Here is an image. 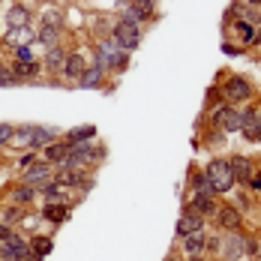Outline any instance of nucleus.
<instances>
[{"label":"nucleus","mask_w":261,"mask_h":261,"mask_svg":"<svg viewBox=\"0 0 261 261\" xmlns=\"http://www.w3.org/2000/svg\"><path fill=\"white\" fill-rule=\"evenodd\" d=\"M207 180L213 183V192L216 195H222V192H228L231 186H234V171H231V159H213L207 165Z\"/></svg>","instance_id":"f257e3e1"},{"label":"nucleus","mask_w":261,"mask_h":261,"mask_svg":"<svg viewBox=\"0 0 261 261\" xmlns=\"http://www.w3.org/2000/svg\"><path fill=\"white\" fill-rule=\"evenodd\" d=\"M210 120L219 126V132H240V126H243V114L234 105H216L210 111Z\"/></svg>","instance_id":"f03ea898"},{"label":"nucleus","mask_w":261,"mask_h":261,"mask_svg":"<svg viewBox=\"0 0 261 261\" xmlns=\"http://www.w3.org/2000/svg\"><path fill=\"white\" fill-rule=\"evenodd\" d=\"M138 39H141L138 24H132V21H126V18L114 27V42H117V48H123V51H135V48H138Z\"/></svg>","instance_id":"7ed1b4c3"},{"label":"nucleus","mask_w":261,"mask_h":261,"mask_svg":"<svg viewBox=\"0 0 261 261\" xmlns=\"http://www.w3.org/2000/svg\"><path fill=\"white\" fill-rule=\"evenodd\" d=\"M228 102H246L249 96H252V87H249V81H243L240 75H231V79L222 84V90H219Z\"/></svg>","instance_id":"20e7f679"},{"label":"nucleus","mask_w":261,"mask_h":261,"mask_svg":"<svg viewBox=\"0 0 261 261\" xmlns=\"http://www.w3.org/2000/svg\"><path fill=\"white\" fill-rule=\"evenodd\" d=\"M27 246L24 243V237H18V234H9L3 243H0V255H3V261H21L27 255Z\"/></svg>","instance_id":"39448f33"},{"label":"nucleus","mask_w":261,"mask_h":261,"mask_svg":"<svg viewBox=\"0 0 261 261\" xmlns=\"http://www.w3.org/2000/svg\"><path fill=\"white\" fill-rule=\"evenodd\" d=\"M201 225H204V216H198L195 210L186 204L183 216L177 219V237H189V234H195V231H201Z\"/></svg>","instance_id":"423d86ee"},{"label":"nucleus","mask_w":261,"mask_h":261,"mask_svg":"<svg viewBox=\"0 0 261 261\" xmlns=\"http://www.w3.org/2000/svg\"><path fill=\"white\" fill-rule=\"evenodd\" d=\"M216 219H219V225H222L225 231H237L240 222H243V213H240L237 207H231V204H222L219 213H216Z\"/></svg>","instance_id":"0eeeda50"},{"label":"nucleus","mask_w":261,"mask_h":261,"mask_svg":"<svg viewBox=\"0 0 261 261\" xmlns=\"http://www.w3.org/2000/svg\"><path fill=\"white\" fill-rule=\"evenodd\" d=\"M240 132L249 138V141H261V114L258 111H243V126H240Z\"/></svg>","instance_id":"6e6552de"},{"label":"nucleus","mask_w":261,"mask_h":261,"mask_svg":"<svg viewBox=\"0 0 261 261\" xmlns=\"http://www.w3.org/2000/svg\"><path fill=\"white\" fill-rule=\"evenodd\" d=\"M69 150H72L69 141H51V144L45 147V162H51V165H63L66 156H69Z\"/></svg>","instance_id":"1a4fd4ad"},{"label":"nucleus","mask_w":261,"mask_h":261,"mask_svg":"<svg viewBox=\"0 0 261 261\" xmlns=\"http://www.w3.org/2000/svg\"><path fill=\"white\" fill-rule=\"evenodd\" d=\"M189 207L195 210L198 216H216L219 213V204H216V195H192V204Z\"/></svg>","instance_id":"9d476101"},{"label":"nucleus","mask_w":261,"mask_h":261,"mask_svg":"<svg viewBox=\"0 0 261 261\" xmlns=\"http://www.w3.org/2000/svg\"><path fill=\"white\" fill-rule=\"evenodd\" d=\"M51 138L54 132L45 126H27V147H48Z\"/></svg>","instance_id":"9b49d317"},{"label":"nucleus","mask_w":261,"mask_h":261,"mask_svg":"<svg viewBox=\"0 0 261 261\" xmlns=\"http://www.w3.org/2000/svg\"><path fill=\"white\" fill-rule=\"evenodd\" d=\"M84 57L81 54H66V63H63V75L69 81H81V75H84Z\"/></svg>","instance_id":"f8f14e48"},{"label":"nucleus","mask_w":261,"mask_h":261,"mask_svg":"<svg viewBox=\"0 0 261 261\" xmlns=\"http://www.w3.org/2000/svg\"><path fill=\"white\" fill-rule=\"evenodd\" d=\"M54 183H57V186H81V183H84V177H81L79 168L60 165V168H57V174H54Z\"/></svg>","instance_id":"ddd939ff"},{"label":"nucleus","mask_w":261,"mask_h":261,"mask_svg":"<svg viewBox=\"0 0 261 261\" xmlns=\"http://www.w3.org/2000/svg\"><path fill=\"white\" fill-rule=\"evenodd\" d=\"M48 174H51V162H33L24 171V183L27 186H30V183H45Z\"/></svg>","instance_id":"4468645a"},{"label":"nucleus","mask_w":261,"mask_h":261,"mask_svg":"<svg viewBox=\"0 0 261 261\" xmlns=\"http://www.w3.org/2000/svg\"><path fill=\"white\" fill-rule=\"evenodd\" d=\"M42 216H45L48 222H66V219H69V204H63V201H48V204L42 207Z\"/></svg>","instance_id":"2eb2a0df"},{"label":"nucleus","mask_w":261,"mask_h":261,"mask_svg":"<svg viewBox=\"0 0 261 261\" xmlns=\"http://www.w3.org/2000/svg\"><path fill=\"white\" fill-rule=\"evenodd\" d=\"M231 171H234V180L249 183V177H252V162L246 156H234L231 159Z\"/></svg>","instance_id":"dca6fc26"},{"label":"nucleus","mask_w":261,"mask_h":261,"mask_svg":"<svg viewBox=\"0 0 261 261\" xmlns=\"http://www.w3.org/2000/svg\"><path fill=\"white\" fill-rule=\"evenodd\" d=\"M30 39H33V30H30V27H15V30L6 33V45H12V48H21Z\"/></svg>","instance_id":"f3484780"},{"label":"nucleus","mask_w":261,"mask_h":261,"mask_svg":"<svg viewBox=\"0 0 261 261\" xmlns=\"http://www.w3.org/2000/svg\"><path fill=\"white\" fill-rule=\"evenodd\" d=\"M6 24H9V30H15V27H27L30 24V12H27L24 6H12L9 15H6Z\"/></svg>","instance_id":"a211bd4d"},{"label":"nucleus","mask_w":261,"mask_h":261,"mask_svg":"<svg viewBox=\"0 0 261 261\" xmlns=\"http://www.w3.org/2000/svg\"><path fill=\"white\" fill-rule=\"evenodd\" d=\"M63 63H66L63 48H60V45H57V48H48V54H45V69H48V72H63Z\"/></svg>","instance_id":"6ab92c4d"},{"label":"nucleus","mask_w":261,"mask_h":261,"mask_svg":"<svg viewBox=\"0 0 261 261\" xmlns=\"http://www.w3.org/2000/svg\"><path fill=\"white\" fill-rule=\"evenodd\" d=\"M36 72H39V63H33V60H24V63L18 60V63L12 66V79H15V81H21V79H33Z\"/></svg>","instance_id":"aec40b11"},{"label":"nucleus","mask_w":261,"mask_h":261,"mask_svg":"<svg viewBox=\"0 0 261 261\" xmlns=\"http://www.w3.org/2000/svg\"><path fill=\"white\" fill-rule=\"evenodd\" d=\"M90 138H96V126H79V129H72L66 135L69 144H87Z\"/></svg>","instance_id":"412c9836"},{"label":"nucleus","mask_w":261,"mask_h":261,"mask_svg":"<svg viewBox=\"0 0 261 261\" xmlns=\"http://www.w3.org/2000/svg\"><path fill=\"white\" fill-rule=\"evenodd\" d=\"M36 39H39V45H45V48H57V27L54 24H42L39 27V33H36Z\"/></svg>","instance_id":"4be33fe9"},{"label":"nucleus","mask_w":261,"mask_h":261,"mask_svg":"<svg viewBox=\"0 0 261 261\" xmlns=\"http://www.w3.org/2000/svg\"><path fill=\"white\" fill-rule=\"evenodd\" d=\"M99 81H102V66H99V63H93V66H87V69H84V75H81V87H96V84H99Z\"/></svg>","instance_id":"5701e85b"},{"label":"nucleus","mask_w":261,"mask_h":261,"mask_svg":"<svg viewBox=\"0 0 261 261\" xmlns=\"http://www.w3.org/2000/svg\"><path fill=\"white\" fill-rule=\"evenodd\" d=\"M30 249H33V255H42V258H45V255H48V252L54 249V243H51V237L36 234L33 240H30Z\"/></svg>","instance_id":"b1692460"},{"label":"nucleus","mask_w":261,"mask_h":261,"mask_svg":"<svg viewBox=\"0 0 261 261\" xmlns=\"http://www.w3.org/2000/svg\"><path fill=\"white\" fill-rule=\"evenodd\" d=\"M183 249H186L189 255H198V252L204 249V234H201V231H195V234L183 237Z\"/></svg>","instance_id":"393cba45"},{"label":"nucleus","mask_w":261,"mask_h":261,"mask_svg":"<svg viewBox=\"0 0 261 261\" xmlns=\"http://www.w3.org/2000/svg\"><path fill=\"white\" fill-rule=\"evenodd\" d=\"M192 186H195V195H216L213 192V183L207 180V174H195L192 177Z\"/></svg>","instance_id":"a878e982"},{"label":"nucleus","mask_w":261,"mask_h":261,"mask_svg":"<svg viewBox=\"0 0 261 261\" xmlns=\"http://www.w3.org/2000/svg\"><path fill=\"white\" fill-rule=\"evenodd\" d=\"M60 189H63V186H57L54 180L39 183V192L45 195V201H60Z\"/></svg>","instance_id":"bb28decb"},{"label":"nucleus","mask_w":261,"mask_h":261,"mask_svg":"<svg viewBox=\"0 0 261 261\" xmlns=\"http://www.w3.org/2000/svg\"><path fill=\"white\" fill-rule=\"evenodd\" d=\"M33 195H36V189H33V186H18V189H15V201H18V204H30V201H33Z\"/></svg>","instance_id":"cd10ccee"},{"label":"nucleus","mask_w":261,"mask_h":261,"mask_svg":"<svg viewBox=\"0 0 261 261\" xmlns=\"http://www.w3.org/2000/svg\"><path fill=\"white\" fill-rule=\"evenodd\" d=\"M24 216V210L21 207H9V210H3V225H12V222H18Z\"/></svg>","instance_id":"c85d7f7f"},{"label":"nucleus","mask_w":261,"mask_h":261,"mask_svg":"<svg viewBox=\"0 0 261 261\" xmlns=\"http://www.w3.org/2000/svg\"><path fill=\"white\" fill-rule=\"evenodd\" d=\"M237 33H240L243 42H252V39H255V33H252V24H249V21H237Z\"/></svg>","instance_id":"c756f323"},{"label":"nucleus","mask_w":261,"mask_h":261,"mask_svg":"<svg viewBox=\"0 0 261 261\" xmlns=\"http://www.w3.org/2000/svg\"><path fill=\"white\" fill-rule=\"evenodd\" d=\"M12 126H9V123H0V144H9V141H12Z\"/></svg>","instance_id":"7c9ffc66"},{"label":"nucleus","mask_w":261,"mask_h":261,"mask_svg":"<svg viewBox=\"0 0 261 261\" xmlns=\"http://www.w3.org/2000/svg\"><path fill=\"white\" fill-rule=\"evenodd\" d=\"M249 186H252L255 192H261V168H258V171H252V177H249Z\"/></svg>","instance_id":"2f4dec72"},{"label":"nucleus","mask_w":261,"mask_h":261,"mask_svg":"<svg viewBox=\"0 0 261 261\" xmlns=\"http://www.w3.org/2000/svg\"><path fill=\"white\" fill-rule=\"evenodd\" d=\"M15 57L24 63V60H30V45H21V48H15Z\"/></svg>","instance_id":"473e14b6"},{"label":"nucleus","mask_w":261,"mask_h":261,"mask_svg":"<svg viewBox=\"0 0 261 261\" xmlns=\"http://www.w3.org/2000/svg\"><path fill=\"white\" fill-rule=\"evenodd\" d=\"M33 162H36V159H33V153H24V156L18 159V165H21L24 171H27V168H30V165H33Z\"/></svg>","instance_id":"72a5a7b5"},{"label":"nucleus","mask_w":261,"mask_h":261,"mask_svg":"<svg viewBox=\"0 0 261 261\" xmlns=\"http://www.w3.org/2000/svg\"><path fill=\"white\" fill-rule=\"evenodd\" d=\"M0 84H15V79H12V72H6V69H0Z\"/></svg>","instance_id":"f704fd0d"},{"label":"nucleus","mask_w":261,"mask_h":261,"mask_svg":"<svg viewBox=\"0 0 261 261\" xmlns=\"http://www.w3.org/2000/svg\"><path fill=\"white\" fill-rule=\"evenodd\" d=\"M135 6H138L141 12H150V6H153V0H135Z\"/></svg>","instance_id":"c9c22d12"},{"label":"nucleus","mask_w":261,"mask_h":261,"mask_svg":"<svg viewBox=\"0 0 261 261\" xmlns=\"http://www.w3.org/2000/svg\"><path fill=\"white\" fill-rule=\"evenodd\" d=\"M9 234H12V231H9V225H3V222H0V243H3Z\"/></svg>","instance_id":"e433bc0d"},{"label":"nucleus","mask_w":261,"mask_h":261,"mask_svg":"<svg viewBox=\"0 0 261 261\" xmlns=\"http://www.w3.org/2000/svg\"><path fill=\"white\" fill-rule=\"evenodd\" d=\"M21 261H42V255H30V252H27V255H24Z\"/></svg>","instance_id":"4c0bfd02"},{"label":"nucleus","mask_w":261,"mask_h":261,"mask_svg":"<svg viewBox=\"0 0 261 261\" xmlns=\"http://www.w3.org/2000/svg\"><path fill=\"white\" fill-rule=\"evenodd\" d=\"M255 255H258V258H261V243H258V249H255Z\"/></svg>","instance_id":"58836bf2"},{"label":"nucleus","mask_w":261,"mask_h":261,"mask_svg":"<svg viewBox=\"0 0 261 261\" xmlns=\"http://www.w3.org/2000/svg\"><path fill=\"white\" fill-rule=\"evenodd\" d=\"M255 39H258V42H261V27H258V36H255Z\"/></svg>","instance_id":"ea45409f"},{"label":"nucleus","mask_w":261,"mask_h":261,"mask_svg":"<svg viewBox=\"0 0 261 261\" xmlns=\"http://www.w3.org/2000/svg\"><path fill=\"white\" fill-rule=\"evenodd\" d=\"M249 3H255V6H258V3H261V0H249Z\"/></svg>","instance_id":"a19ab883"},{"label":"nucleus","mask_w":261,"mask_h":261,"mask_svg":"<svg viewBox=\"0 0 261 261\" xmlns=\"http://www.w3.org/2000/svg\"><path fill=\"white\" fill-rule=\"evenodd\" d=\"M192 261H204V258H195V255H192Z\"/></svg>","instance_id":"79ce46f5"},{"label":"nucleus","mask_w":261,"mask_h":261,"mask_svg":"<svg viewBox=\"0 0 261 261\" xmlns=\"http://www.w3.org/2000/svg\"><path fill=\"white\" fill-rule=\"evenodd\" d=\"M165 261H174V258H165Z\"/></svg>","instance_id":"37998d69"},{"label":"nucleus","mask_w":261,"mask_h":261,"mask_svg":"<svg viewBox=\"0 0 261 261\" xmlns=\"http://www.w3.org/2000/svg\"><path fill=\"white\" fill-rule=\"evenodd\" d=\"M0 261H3V255H0Z\"/></svg>","instance_id":"c03bdc74"},{"label":"nucleus","mask_w":261,"mask_h":261,"mask_svg":"<svg viewBox=\"0 0 261 261\" xmlns=\"http://www.w3.org/2000/svg\"><path fill=\"white\" fill-rule=\"evenodd\" d=\"M258 207H261V201H258Z\"/></svg>","instance_id":"a18cd8bd"},{"label":"nucleus","mask_w":261,"mask_h":261,"mask_svg":"<svg viewBox=\"0 0 261 261\" xmlns=\"http://www.w3.org/2000/svg\"><path fill=\"white\" fill-rule=\"evenodd\" d=\"M0 69H3V66H0Z\"/></svg>","instance_id":"49530a36"}]
</instances>
